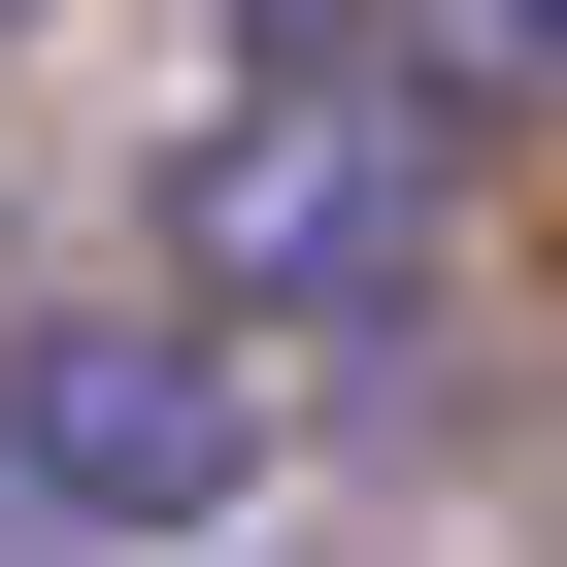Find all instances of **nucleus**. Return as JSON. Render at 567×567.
Segmentation results:
<instances>
[{"label": "nucleus", "mask_w": 567, "mask_h": 567, "mask_svg": "<svg viewBox=\"0 0 567 567\" xmlns=\"http://www.w3.org/2000/svg\"><path fill=\"white\" fill-rule=\"evenodd\" d=\"M434 101L401 68H267L200 167H167V301L200 334H368V301H434Z\"/></svg>", "instance_id": "obj_1"}, {"label": "nucleus", "mask_w": 567, "mask_h": 567, "mask_svg": "<svg viewBox=\"0 0 567 567\" xmlns=\"http://www.w3.org/2000/svg\"><path fill=\"white\" fill-rule=\"evenodd\" d=\"M0 34H68V0H0Z\"/></svg>", "instance_id": "obj_4"}, {"label": "nucleus", "mask_w": 567, "mask_h": 567, "mask_svg": "<svg viewBox=\"0 0 567 567\" xmlns=\"http://www.w3.org/2000/svg\"><path fill=\"white\" fill-rule=\"evenodd\" d=\"M0 567H68V534H34V467H0Z\"/></svg>", "instance_id": "obj_3"}, {"label": "nucleus", "mask_w": 567, "mask_h": 567, "mask_svg": "<svg viewBox=\"0 0 567 567\" xmlns=\"http://www.w3.org/2000/svg\"><path fill=\"white\" fill-rule=\"evenodd\" d=\"M0 467H34V534H68V567L234 534V501H267V334H200L167 267H101V301L0 334Z\"/></svg>", "instance_id": "obj_2"}]
</instances>
